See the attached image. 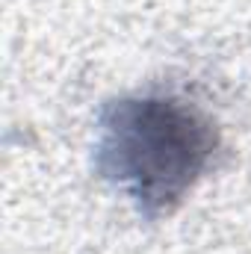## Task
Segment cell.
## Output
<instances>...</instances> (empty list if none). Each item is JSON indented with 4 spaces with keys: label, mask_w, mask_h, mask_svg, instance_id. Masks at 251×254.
Instances as JSON below:
<instances>
[{
    "label": "cell",
    "mask_w": 251,
    "mask_h": 254,
    "mask_svg": "<svg viewBox=\"0 0 251 254\" xmlns=\"http://www.w3.org/2000/svg\"><path fill=\"white\" fill-rule=\"evenodd\" d=\"M219 151L216 125L175 95H125L101 110L95 169L145 219L175 210Z\"/></svg>",
    "instance_id": "obj_1"
}]
</instances>
